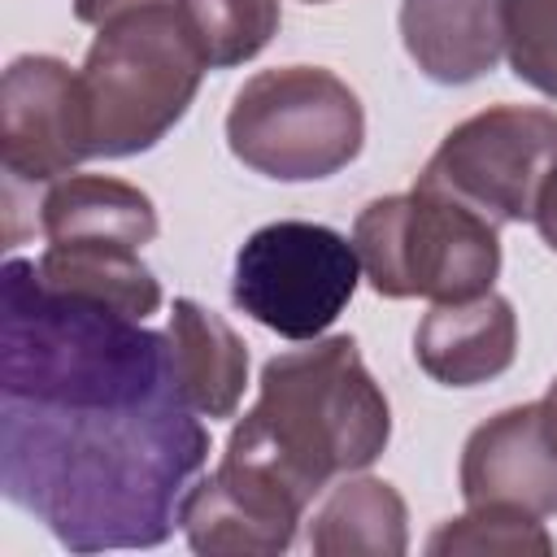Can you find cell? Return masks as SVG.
Returning <instances> with one entry per match:
<instances>
[{
    "label": "cell",
    "mask_w": 557,
    "mask_h": 557,
    "mask_svg": "<svg viewBox=\"0 0 557 557\" xmlns=\"http://www.w3.org/2000/svg\"><path fill=\"white\" fill-rule=\"evenodd\" d=\"M209 431L178 396L131 405L0 400V487L70 553L157 548L178 522Z\"/></svg>",
    "instance_id": "6da1fadb"
},
{
    "label": "cell",
    "mask_w": 557,
    "mask_h": 557,
    "mask_svg": "<svg viewBox=\"0 0 557 557\" xmlns=\"http://www.w3.org/2000/svg\"><path fill=\"white\" fill-rule=\"evenodd\" d=\"M392 405L370 379L352 335H318L309 348L278 352L261 366L257 405L235 422L226 453L296 500H313L335 474H357L383 457Z\"/></svg>",
    "instance_id": "7a4b0ae2"
},
{
    "label": "cell",
    "mask_w": 557,
    "mask_h": 557,
    "mask_svg": "<svg viewBox=\"0 0 557 557\" xmlns=\"http://www.w3.org/2000/svg\"><path fill=\"white\" fill-rule=\"evenodd\" d=\"M0 396L35 405H131L174 396L170 339L117 309L48 292L35 278V261L9 257Z\"/></svg>",
    "instance_id": "3957f363"
},
{
    "label": "cell",
    "mask_w": 557,
    "mask_h": 557,
    "mask_svg": "<svg viewBox=\"0 0 557 557\" xmlns=\"http://www.w3.org/2000/svg\"><path fill=\"white\" fill-rule=\"evenodd\" d=\"M209 61L183 0L144 4L96 26L83 57L96 157H135L161 144L191 109Z\"/></svg>",
    "instance_id": "277c9868"
},
{
    "label": "cell",
    "mask_w": 557,
    "mask_h": 557,
    "mask_svg": "<svg viewBox=\"0 0 557 557\" xmlns=\"http://www.w3.org/2000/svg\"><path fill=\"white\" fill-rule=\"evenodd\" d=\"M352 248L366 283L387 300H470L500 274L496 222L422 183L370 200L352 222Z\"/></svg>",
    "instance_id": "5b68a950"
},
{
    "label": "cell",
    "mask_w": 557,
    "mask_h": 557,
    "mask_svg": "<svg viewBox=\"0 0 557 557\" xmlns=\"http://www.w3.org/2000/svg\"><path fill=\"white\" fill-rule=\"evenodd\" d=\"M366 109L357 91L322 65H278L252 74L226 113V148L248 170L278 183H313L357 161Z\"/></svg>",
    "instance_id": "8992f818"
},
{
    "label": "cell",
    "mask_w": 557,
    "mask_h": 557,
    "mask_svg": "<svg viewBox=\"0 0 557 557\" xmlns=\"http://www.w3.org/2000/svg\"><path fill=\"white\" fill-rule=\"evenodd\" d=\"M357 283L361 257L348 235L322 222L278 218L239 244L231 300L265 331L309 344L348 309Z\"/></svg>",
    "instance_id": "52a82bcc"
},
{
    "label": "cell",
    "mask_w": 557,
    "mask_h": 557,
    "mask_svg": "<svg viewBox=\"0 0 557 557\" xmlns=\"http://www.w3.org/2000/svg\"><path fill=\"white\" fill-rule=\"evenodd\" d=\"M553 165L557 113L540 104H492L440 139L418 183L500 226L535 213V196Z\"/></svg>",
    "instance_id": "ba28073f"
},
{
    "label": "cell",
    "mask_w": 557,
    "mask_h": 557,
    "mask_svg": "<svg viewBox=\"0 0 557 557\" xmlns=\"http://www.w3.org/2000/svg\"><path fill=\"white\" fill-rule=\"evenodd\" d=\"M96 157L83 74L61 57H17L0 78V161L22 183H57Z\"/></svg>",
    "instance_id": "9c48e42d"
},
{
    "label": "cell",
    "mask_w": 557,
    "mask_h": 557,
    "mask_svg": "<svg viewBox=\"0 0 557 557\" xmlns=\"http://www.w3.org/2000/svg\"><path fill=\"white\" fill-rule=\"evenodd\" d=\"M305 500H296L270 474L222 457L213 474L183 492L178 527L205 557H274L287 553Z\"/></svg>",
    "instance_id": "30bf717a"
},
{
    "label": "cell",
    "mask_w": 557,
    "mask_h": 557,
    "mask_svg": "<svg viewBox=\"0 0 557 557\" xmlns=\"http://www.w3.org/2000/svg\"><path fill=\"white\" fill-rule=\"evenodd\" d=\"M466 505H513L535 518L557 513V453L540 422V400L500 409L461 448Z\"/></svg>",
    "instance_id": "8fae6325"
},
{
    "label": "cell",
    "mask_w": 557,
    "mask_h": 557,
    "mask_svg": "<svg viewBox=\"0 0 557 557\" xmlns=\"http://www.w3.org/2000/svg\"><path fill=\"white\" fill-rule=\"evenodd\" d=\"M413 357L444 387H479L513 366L518 313L496 292L440 300L413 331Z\"/></svg>",
    "instance_id": "7c38bea8"
},
{
    "label": "cell",
    "mask_w": 557,
    "mask_h": 557,
    "mask_svg": "<svg viewBox=\"0 0 557 557\" xmlns=\"http://www.w3.org/2000/svg\"><path fill=\"white\" fill-rule=\"evenodd\" d=\"M400 39L431 83H474L505 57L500 0H405Z\"/></svg>",
    "instance_id": "4fadbf2b"
},
{
    "label": "cell",
    "mask_w": 557,
    "mask_h": 557,
    "mask_svg": "<svg viewBox=\"0 0 557 557\" xmlns=\"http://www.w3.org/2000/svg\"><path fill=\"white\" fill-rule=\"evenodd\" d=\"M165 339H170L174 396L209 422L231 418L248 383V344L235 335V326L222 313L205 309L200 300L178 296L170 309Z\"/></svg>",
    "instance_id": "5bb4252c"
},
{
    "label": "cell",
    "mask_w": 557,
    "mask_h": 557,
    "mask_svg": "<svg viewBox=\"0 0 557 557\" xmlns=\"http://www.w3.org/2000/svg\"><path fill=\"white\" fill-rule=\"evenodd\" d=\"M39 231L48 244L91 239L144 248L157 239V205L135 183L109 174H65L39 205Z\"/></svg>",
    "instance_id": "9a60e30c"
},
{
    "label": "cell",
    "mask_w": 557,
    "mask_h": 557,
    "mask_svg": "<svg viewBox=\"0 0 557 557\" xmlns=\"http://www.w3.org/2000/svg\"><path fill=\"white\" fill-rule=\"evenodd\" d=\"M35 278L48 292L117 309L126 318H148L161 309V283L139 261V248L126 244H91V239H65L48 244L35 257Z\"/></svg>",
    "instance_id": "2e32d148"
},
{
    "label": "cell",
    "mask_w": 557,
    "mask_h": 557,
    "mask_svg": "<svg viewBox=\"0 0 557 557\" xmlns=\"http://www.w3.org/2000/svg\"><path fill=\"white\" fill-rule=\"evenodd\" d=\"M409 548V509L387 479H344L309 518L318 557H400Z\"/></svg>",
    "instance_id": "e0dca14e"
},
{
    "label": "cell",
    "mask_w": 557,
    "mask_h": 557,
    "mask_svg": "<svg viewBox=\"0 0 557 557\" xmlns=\"http://www.w3.org/2000/svg\"><path fill=\"white\" fill-rule=\"evenodd\" d=\"M191 35L209 70H231L252 61L278 35V0H183Z\"/></svg>",
    "instance_id": "ac0fdd59"
},
{
    "label": "cell",
    "mask_w": 557,
    "mask_h": 557,
    "mask_svg": "<svg viewBox=\"0 0 557 557\" xmlns=\"http://www.w3.org/2000/svg\"><path fill=\"white\" fill-rule=\"evenodd\" d=\"M431 557H457V553H500V557H548L553 553V535L544 531V522L527 509L513 505H466L461 518H448L431 540H426Z\"/></svg>",
    "instance_id": "d6986e66"
},
{
    "label": "cell",
    "mask_w": 557,
    "mask_h": 557,
    "mask_svg": "<svg viewBox=\"0 0 557 557\" xmlns=\"http://www.w3.org/2000/svg\"><path fill=\"white\" fill-rule=\"evenodd\" d=\"M509 70L557 100V0H500Z\"/></svg>",
    "instance_id": "ffe728a7"
},
{
    "label": "cell",
    "mask_w": 557,
    "mask_h": 557,
    "mask_svg": "<svg viewBox=\"0 0 557 557\" xmlns=\"http://www.w3.org/2000/svg\"><path fill=\"white\" fill-rule=\"evenodd\" d=\"M531 222H535L540 239L557 252V165L548 170V178H544V187H540V196H535V213H531Z\"/></svg>",
    "instance_id": "44dd1931"
},
{
    "label": "cell",
    "mask_w": 557,
    "mask_h": 557,
    "mask_svg": "<svg viewBox=\"0 0 557 557\" xmlns=\"http://www.w3.org/2000/svg\"><path fill=\"white\" fill-rule=\"evenodd\" d=\"M144 4H170V0H74V17L87 22V26H104L109 17L144 9Z\"/></svg>",
    "instance_id": "7402d4cb"
},
{
    "label": "cell",
    "mask_w": 557,
    "mask_h": 557,
    "mask_svg": "<svg viewBox=\"0 0 557 557\" xmlns=\"http://www.w3.org/2000/svg\"><path fill=\"white\" fill-rule=\"evenodd\" d=\"M540 422H544V435H548V444H553V453H557V379H553L548 392L540 396Z\"/></svg>",
    "instance_id": "603a6c76"
},
{
    "label": "cell",
    "mask_w": 557,
    "mask_h": 557,
    "mask_svg": "<svg viewBox=\"0 0 557 557\" xmlns=\"http://www.w3.org/2000/svg\"><path fill=\"white\" fill-rule=\"evenodd\" d=\"M305 4H331V0H305Z\"/></svg>",
    "instance_id": "cb8c5ba5"
}]
</instances>
